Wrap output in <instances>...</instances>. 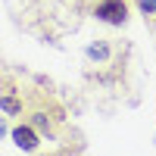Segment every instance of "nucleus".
Here are the masks:
<instances>
[{
    "mask_svg": "<svg viewBox=\"0 0 156 156\" xmlns=\"http://www.w3.org/2000/svg\"><path fill=\"white\" fill-rule=\"evenodd\" d=\"M125 3L122 0H103V3L97 6V19H103V22H109V25H122L125 22Z\"/></svg>",
    "mask_w": 156,
    "mask_h": 156,
    "instance_id": "nucleus-1",
    "label": "nucleus"
},
{
    "mask_svg": "<svg viewBox=\"0 0 156 156\" xmlns=\"http://www.w3.org/2000/svg\"><path fill=\"white\" fill-rule=\"evenodd\" d=\"M12 144H16V147H22V150H34V147H37V134L31 131V128L19 125L16 131H12Z\"/></svg>",
    "mask_w": 156,
    "mask_h": 156,
    "instance_id": "nucleus-2",
    "label": "nucleus"
},
{
    "mask_svg": "<svg viewBox=\"0 0 156 156\" xmlns=\"http://www.w3.org/2000/svg\"><path fill=\"white\" fill-rule=\"evenodd\" d=\"M0 106H3L6 112H19L22 106H19V100L16 97H0Z\"/></svg>",
    "mask_w": 156,
    "mask_h": 156,
    "instance_id": "nucleus-3",
    "label": "nucleus"
},
{
    "mask_svg": "<svg viewBox=\"0 0 156 156\" xmlns=\"http://www.w3.org/2000/svg\"><path fill=\"white\" fill-rule=\"evenodd\" d=\"M87 56H90V59H103V56H106V47H103V44L87 47Z\"/></svg>",
    "mask_w": 156,
    "mask_h": 156,
    "instance_id": "nucleus-4",
    "label": "nucleus"
},
{
    "mask_svg": "<svg viewBox=\"0 0 156 156\" xmlns=\"http://www.w3.org/2000/svg\"><path fill=\"white\" fill-rule=\"evenodd\" d=\"M140 9H144V12H153V9H156V0H140Z\"/></svg>",
    "mask_w": 156,
    "mask_h": 156,
    "instance_id": "nucleus-5",
    "label": "nucleus"
},
{
    "mask_svg": "<svg viewBox=\"0 0 156 156\" xmlns=\"http://www.w3.org/2000/svg\"><path fill=\"white\" fill-rule=\"evenodd\" d=\"M3 134H6V125H3V122H0V137H3Z\"/></svg>",
    "mask_w": 156,
    "mask_h": 156,
    "instance_id": "nucleus-6",
    "label": "nucleus"
}]
</instances>
